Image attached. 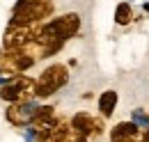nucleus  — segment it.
Masks as SVG:
<instances>
[{"mask_svg": "<svg viewBox=\"0 0 149 142\" xmlns=\"http://www.w3.org/2000/svg\"><path fill=\"white\" fill-rule=\"evenodd\" d=\"M53 12H55L53 0H16L7 25H14V28L41 25V23H46V18L53 16Z\"/></svg>", "mask_w": 149, "mask_h": 142, "instance_id": "1", "label": "nucleus"}, {"mask_svg": "<svg viewBox=\"0 0 149 142\" xmlns=\"http://www.w3.org/2000/svg\"><path fill=\"white\" fill-rule=\"evenodd\" d=\"M67 83H69V67L62 64V62H55V64L46 67L41 71V76L35 80V96L37 99H48L57 89H62Z\"/></svg>", "mask_w": 149, "mask_h": 142, "instance_id": "2", "label": "nucleus"}, {"mask_svg": "<svg viewBox=\"0 0 149 142\" xmlns=\"http://www.w3.org/2000/svg\"><path fill=\"white\" fill-rule=\"evenodd\" d=\"M0 99L7 103H30V99H35V80L25 73L9 76L0 87Z\"/></svg>", "mask_w": 149, "mask_h": 142, "instance_id": "3", "label": "nucleus"}, {"mask_svg": "<svg viewBox=\"0 0 149 142\" xmlns=\"http://www.w3.org/2000/svg\"><path fill=\"white\" fill-rule=\"evenodd\" d=\"M78 30H80V14H76V12L62 14V16L51 18V21H46V23L39 25V35L55 37V39H62V41L76 37Z\"/></svg>", "mask_w": 149, "mask_h": 142, "instance_id": "4", "label": "nucleus"}, {"mask_svg": "<svg viewBox=\"0 0 149 142\" xmlns=\"http://www.w3.org/2000/svg\"><path fill=\"white\" fill-rule=\"evenodd\" d=\"M37 57L28 48H5L0 53V73L2 76H19L35 67Z\"/></svg>", "mask_w": 149, "mask_h": 142, "instance_id": "5", "label": "nucleus"}, {"mask_svg": "<svg viewBox=\"0 0 149 142\" xmlns=\"http://www.w3.org/2000/svg\"><path fill=\"white\" fill-rule=\"evenodd\" d=\"M37 37H39V25H32V28L7 25L5 37H2V46L5 48H28L30 44H35Z\"/></svg>", "mask_w": 149, "mask_h": 142, "instance_id": "6", "label": "nucleus"}, {"mask_svg": "<svg viewBox=\"0 0 149 142\" xmlns=\"http://www.w3.org/2000/svg\"><path fill=\"white\" fill-rule=\"evenodd\" d=\"M69 124L83 138H92V135H101L103 133V122L92 117L90 112H76L74 117L69 119Z\"/></svg>", "mask_w": 149, "mask_h": 142, "instance_id": "7", "label": "nucleus"}, {"mask_svg": "<svg viewBox=\"0 0 149 142\" xmlns=\"http://www.w3.org/2000/svg\"><path fill=\"white\" fill-rule=\"evenodd\" d=\"M140 135V126L135 122H119L110 128V142H133Z\"/></svg>", "mask_w": 149, "mask_h": 142, "instance_id": "8", "label": "nucleus"}, {"mask_svg": "<svg viewBox=\"0 0 149 142\" xmlns=\"http://www.w3.org/2000/svg\"><path fill=\"white\" fill-rule=\"evenodd\" d=\"M5 117L12 126H25L30 124V117H32V110L28 108V103H9V108L5 110Z\"/></svg>", "mask_w": 149, "mask_h": 142, "instance_id": "9", "label": "nucleus"}, {"mask_svg": "<svg viewBox=\"0 0 149 142\" xmlns=\"http://www.w3.org/2000/svg\"><path fill=\"white\" fill-rule=\"evenodd\" d=\"M117 101H119V94H117L115 89H106V92L99 94V112H101L103 119L112 117V112H115V108H117Z\"/></svg>", "mask_w": 149, "mask_h": 142, "instance_id": "10", "label": "nucleus"}, {"mask_svg": "<svg viewBox=\"0 0 149 142\" xmlns=\"http://www.w3.org/2000/svg\"><path fill=\"white\" fill-rule=\"evenodd\" d=\"M133 18L135 16H133L131 2H119V5L115 7V23H117V25H129Z\"/></svg>", "mask_w": 149, "mask_h": 142, "instance_id": "11", "label": "nucleus"}, {"mask_svg": "<svg viewBox=\"0 0 149 142\" xmlns=\"http://www.w3.org/2000/svg\"><path fill=\"white\" fill-rule=\"evenodd\" d=\"M142 12H145V14H149V2H145V5H142Z\"/></svg>", "mask_w": 149, "mask_h": 142, "instance_id": "12", "label": "nucleus"}]
</instances>
